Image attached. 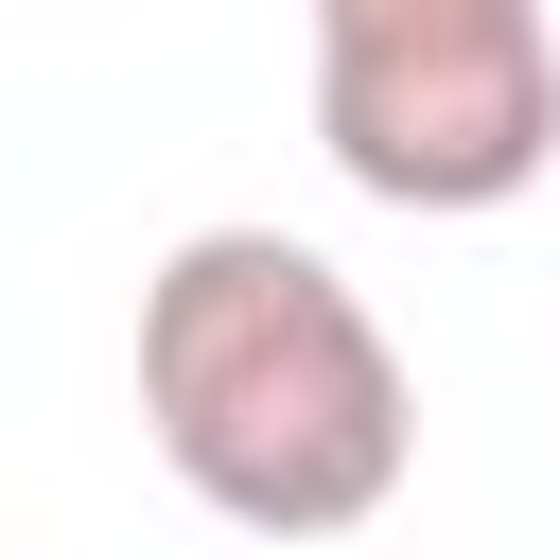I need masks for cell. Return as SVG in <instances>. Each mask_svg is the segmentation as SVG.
<instances>
[{
    "label": "cell",
    "mask_w": 560,
    "mask_h": 560,
    "mask_svg": "<svg viewBox=\"0 0 560 560\" xmlns=\"http://www.w3.org/2000/svg\"><path fill=\"white\" fill-rule=\"evenodd\" d=\"M140 438L210 525L350 542V525H385V490L420 455V385H402V332L368 315V280L332 245L175 228L140 280Z\"/></svg>",
    "instance_id": "obj_1"
},
{
    "label": "cell",
    "mask_w": 560,
    "mask_h": 560,
    "mask_svg": "<svg viewBox=\"0 0 560 560\" xmlns=\"http://www.w3.org/2000/svg\"><path fill=\"white\" fill-rule=\"evenodd\" d=\"M315 35V158L368 210L472 228L525 210L560 158V0H298Z\"/></svg>",
    "instance_id": "obj_2"
}]
</instances>
